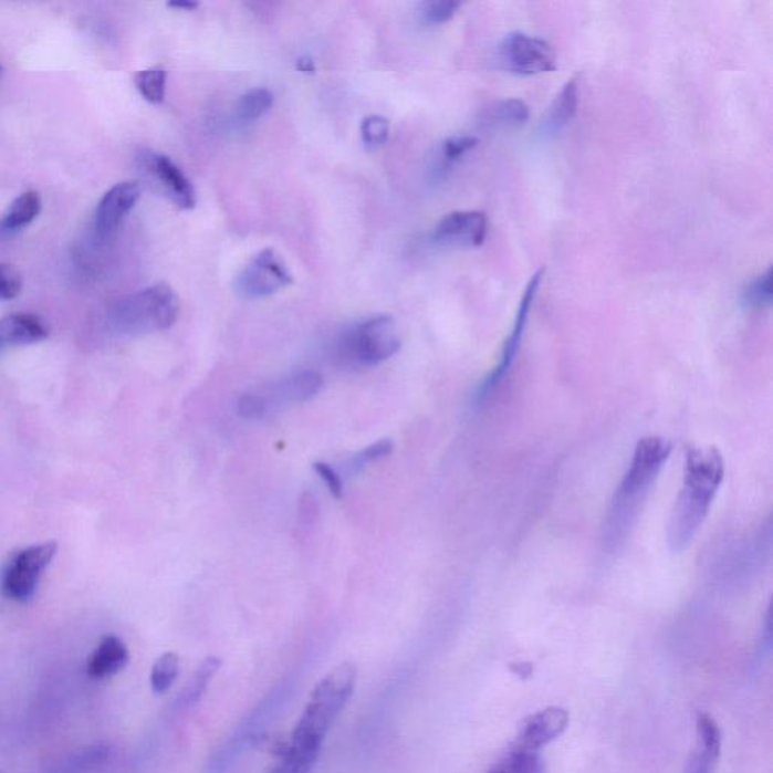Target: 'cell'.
<instances>
[{"instance_id":"obj_39","label":"cell","mask_w":773,"mask_h":773,"mask_svg":"<svg viewBox=\"0 0 773 773\" xmlns=\"http://www.w3.org/2000/svg\"><path fill=\"white\" fill-rule=\"evenodd\" d=\"M0 773H3V772H0Z\"/></svg>"},{"instance_id":"obj_8","label":"cell","mask_w":773,"mask_h":773,"mask_svg":"<svg viewBox=\"0 0 773 773\" xmlns=\"http://www.w3.org/2000/svg\"><path fill=\"white\" fill-rule=\"evenodd\" d=\"M543 279L544 270H540L529 280L526 291H524L522 301H520L514 326H512L511 334L508 336L506 342H504L498 366L490 372V375L483 379L481 386L478 388L477 403L479 405L485 404L487 400L494 395L500 384H502L506 375L510 374L511 367L514 366L516 354H519L520 346H522L524 331H526L529 313H531L533 301H535L536 295H539Z\"/></svg>"},{"instance_id":"obj_14","label":"cell","mask_w":773,"mask_h":773,"mask_svg":"<svg viewBox=\"0 0 773 773\" xmlns=\"http://www.w3.org/2000/svg\"><path fill=\"white\" fill-rule=\"evenodd\" d=\"M51 336V328L35 313H12L0 320V353L14 346L35 345Z\"/></svg>"},{"instance_id":"obj_28","label":"cell","mask_w":773,"mask_h":773,"mask_svg":"<svg viewBox=\"0 0 773 773\" xmlns=\"http://www.w3.org/2000/svg\"><path fill=\"white\" fill-rule=\"evenodd\" d=\"M461 3L455 0H433L421 6L420 18L425 24H443L450 22L457 11L460 10Z\"/></svg>"},{"instance_id":"obj_17","label":"cell","mask_w":773,"mask_h":773,"mask_svg":"<svg viewBox=\"0 0 773 773\" xmlns=\"http://www.w3.org/2000/svg\"><path fill=\"white\" fill-rule=\"evenodd\" d=\"M531 117L529 106L520 98H503L491 102L482 111V123L491 129H511L527 123Z\"/></svg>"},{"instance_id":"obj_11","label":"cell","mask_w":773,"mask_h":773,"mask_svg":"<svg viewBox=\"0 0 773 773\" xmlns=\"http://www.w3.org/2000/svg\"><path fill=\"white\" fill-rule=\"evenodd\" d=\"M488 219L478 210H458L440 219L432 239L449 248H477L485 242Z\"/></svg>"},{"instance_id":"obj_38","label":"cell","mask_w":773,"mask_h":773,"mask_svg":"<svg viewBox=\"0 0 773 773\" xmlns=\"http://www.w3.org/2000/svg\"><path fill=\"white\" fill-rule=\"evenodd\" d=\"M0 70H2V67H0Z\"/></svg>"},{"instance_id":"obj_26","label":"cell","mask_w":773,"mask_h":773,"mask_svg":"<svg viewBox=\"0 0 773 773\" xmlns=\"http://www.w3.org/2000/svg\"><path fill=\"white\" fill-rule=\"evenodd\" d=\"M742 301L745 307L760 310L769 307L772 303V270L769 268L764 274L755 276L743 289Z\"/></svg>"},{"instance_id":"obj_10","label":"cell","mask_w":773,"mask_h":773,"mask_svg":"<svg viewBox=\"0 0 773 773\" xmlns=\"http://www.w3.org/2000/svg\"><path fill=\"white\" fill-rule=\"evenodd\" d=\"M140 168L163 189L164 196L179 209L191 210L197 205L196 189L171 157L146 150L140 153Z\"/></svg>"},{"instance_id":"obj_22","label":"cell","mask_w":773,"mask_h":773,"mask_svg":"<svg viewBox=\"0 0 773 773\" xmlns=\"http://www.w3.org/2000/svg\"><path fill=\"white\" fill-rule=\"evenodd\" d=\"M488 773H544V767L539 752L514 746L510 754L500 760L493 771Z\"/></svg>"},{"instance_id":"obj_12","label":"cell","mask_w":773,"mask_h":773,"mask_svg":"<svg viewBox=\"0 0 773 773\" xmlns=\"http://www.w3.org/2000/svg\"><path fill=\"white\" fill-rule=\"evenodd\" d=\"M568 722V712L561 707H549L533 713L522 722L514 746L539 752L541 748L560 738Z\"/></svg>"},{"instance_id":"obj_35","label":"cell","mask_w":773,"mask_h":773,"mask_svg":"<svg viewBox=\"0 0 773 773\" xmlns=\"http://www.w3.org/2000/svg\"><path fill=\"white\" fill-rule=\"evenodd\" d=\"M717 760L718 756L698 748V750L693 752V755L690 756L685 773H713V766Z\"/></svg>"},{"instance_id":"obj_3","label":"cell","mask_w":773,"mask_h":773,"mask_svg":"<svg viewBox=\"0 0 773 773\" xmlns=\"http://www.w3.org/2000/svg\"><path fill=\"white\" fill-rule=\"evenodd\" d=\"M357 683V668L342 664L326 673L314 688L303 717L293 731L292 745L321 751L334 721L348 704Z\"/></svg>"},{"instance_id":"obj_24","label":"cell","mask_w":773,"mask_h":773,"mask_svg":"<svg viewBox=\"0 0 773 773\" xmlns=\"http://www.w3.org/2000/svg\"><path fill=\"white\" fill-rule=\"evenodd\" d=\"M180 660L175 652H165L153 665L150 673V686L156 696H164L171 686L175 685L176 678L179 677Z\"/></svg>"},{"instance_id":"obj_27","label":"cell","mask_w":773,"mask_h":773,"mask_svg":"<svg viewBox=\"0 0 773 773\" xmlns=\"http://www.w3.org/2000/svg\"><path fill=\"white\" fill-rule=\"evenodd\" d=\"M697 730L701 750L719 756L722 748V734L717 721L707 713H700L698 714Z\"/></svg>"},{"instance_id":"obj_15","label":"cell","mask_w":773,"mask_h":773,"mask_svg":"<svg viewBox=\"0 0 773 773\" xmlns=\"http://www.w3.org/2000/svg\"><path fill=\"white\" fill-rule=\"evenodd\" d=\"M129 648L118 636L107 635L101 639L86 661V673L93 680H107L122 672L129 664Z\"/></svg>"},{"instance_id":"obj_29","label":"cell","mask_w":773,"mask_h":773,"mask_svg":"<svg viewBox=\"0 0 773 773\" xmlns=\"http://www.w3.org/2000/svg\"><path fill=\"white\" fill-rule=\"evenodd\" d=\"M390 135V122L382 115H370L363 119L362 138L367 148H379L387 143Z\"/></svg>"},{"instance_id":"obj_21","label":"cell","mask_w":773,"mask_h":773,"mask_svg":"<svg viewBox=\"0 0 773 773\" xmlns=\"http://www.w3.org/2000/svg\"><path fill=\"white\" fill-rule=\"evenodd\" d=\"M272 103L274 96L267 88L247 91L236 105V118L241 123L255 122L271 109Z\"/></svg>"},{"instance_id":"obj_32","label":"cell","mask_w":773,"mask_h":773,"mask_svg":"<svg viewBox=\"0 0 773 773\" xmlns=\"http://www.w3.org/2000/svg\"><path fill=\"white\" fill-rule=\"evenodd\" d=\"M23 276L11 263H0V300H15L22 293Z\"/></svg>"},{"instance_id":"obj_23","label":"cell","mask_w":773,"mask_h":773,"mask_svg":"<svg viewBox=\"0 0 773 773\" xmlns=\"http://www.w3.org/2000/svg\"><path fill=\"white\" fill-rule=\"evenodd\" d=\"M320 752L289 743L280 763L272 769L271 773H312Z\"/></svg>"},{"instance_id":"obj_31","label":"cell","mask_w":773,"mask_h":773,"mask_svg":"<svg viewBox=\"0 0 773 773\" xmlns=\"http://www.w3.org/2000/svg\"><path fill=\"white\" fill-rule=\"evenodd\" d=\"M393 452V443L390 440H379L376 443L369 446L362 452L355 455L353 460L349 461V473H358L359 470L365 469L366 466L372 464L383 460V458L388 457Z\"/></svg>"},{"instance_id":"obj_16","label":"cell","mask_w":773,"mask_h":773,"mask_svg":"<svg viewBox=\"0 0 773 773\" xmlns=\"http://www.w3.org/2000/svg\"><path fill=\"white\" fill-rule=\"evenodd\" d=\"M578 107V79H570L553 98L547 114L541 123V135L555 136L576 117Z\"/></svg>"},{"instance_id":"obj_37","label":"cell","mask_w":773,"mask_h":773,"mask_svg":"<svg viewBox=\"0 0 773 773\" xmlns=\"http://www.w3.org/2000/svg\"><path fill=\"white\" fill-rule=\"evenodd\" d=\"M200 3L194 2V0H177V2H169V8H176V10L194 11L197 10Z\"/></svg>"},{"instance_id":"obj_19","label":"cell","mask_w":773,"mask_h":773,"mask_svg":"<svg viewBox=\"0 0 773 773\" xmlns=\"http://www.w3.org/2000/svg\"><path fill=\"white\" fill-rule=\"evenodd\" d=\"M41 208H43V201H41L39 192L27 191L20 194L8 208L6 217L2 219V229L19 230L31 224L39 217Z\"/></svg>"},{"instance_id":"obj_34","label":"cell","mask_w":773,"mask_h":773,"mask_svg":"<svg viewBox=\"0 0 773 773\" xmlns=\"http://www.w3.org/2000/svg\"><path fill=\"white\" fill-rule=\"evenodd\" d=\"M313 469L317 474H320V478H322V481L325 482V485L328 487L330 493L336 499H342L343 482L342 478L338 477L337 471L331 469L326 462H314Z\"/></svg>"},{"instance_id":"obj_7","label":"cell","mask_w":773,"mask_h":773,"mask_svg":"<svg viewBox=\"0 0 773 773\" xmlns=\"http://www.w3.org/2000/svg\"><path fill=\"white\" fill-rule=\"evenodd\" d=\"M292 283L291 271L279 252L267 248L258 252L239 272L234 280V289L247 300H258V297L274 295Z\"/></svg>"},{"instance_id":"obj_1","label":"cell","mask_w":773,"mask_h":773,"mask_svg":"<svg viewBox=\"0 0 773 773\" xmlns=\"http://www.w3.org/2000/svg\"><path fill=\"white\" fill-rule=\"evenodd\" d=\"M671 453L672 443L664 437H644L636 445L634 457L615 490L603 523V544L609 552L626 544Z\"/></svg>"},{"instance_id":"obj_18","label":"cell","mask_w":773,"mask_h":773,"mask_svg":"<svg viewBox=\"0 0 773 773\" xmlns=\"http://www.w3.org/2000/svg\"><path fill=\"white\" fill-rule=\"evenodd\" d=\"M324 384L322 375L313 370L300 372L284 379L275 387V396L280 403H305L316 396Z\"/></svg>"},{"instance_id":"obj_9","label":"cell","mask_w":773,"mask_h":773,"mask_svg":"<svg viewBox=\"0 0 773 773\" xmlns=\"http://www.w3.org/2000/svg\"><path fill=\"white\" fill-rule=\"evenodd\" d=\"M499 61L508 72L520 76H535L556 70V56L547 41L512 32L499 48Z\"/></svg>"},{"instance_id":"obj_6","label":"cell","mask_w":773,"mask_h":773,"mask_svg":"<svg viewBox=\"0 0 773 773\" xmlns=\"http://www.w3.org/2000/svg\"><path fill=\"white\" fill-rule=\"evenodd\" d=\"M55 541L20 550L8 562L2 577V593L12 602L27 603L34 597L43 573L56 556Z\"/></svg>"},{"instance_id":"obj_2","label":"cell","mask_w":773,"mask_h":773,"mask_svg":"<svg viewBox=\"0 0 773 773\" xmlns=\"http://www.w3.org/2000/svg\"><path fill=\"white\" fill-rule=\"evenodd\" d=\"M725 477L722 453L713 446L688 452L683 483L668 523V545L673 553L688 549L704 524Z\"/></svg>"},{"instance_id":"obj_4","label":"cell","mask_w":773,"mask_h":773,"mask_svg":"<svg viewBox=\"0 0 773 773\" xmlns=\"http://www.w3.org/2000/svg\"><path fill=\"white\" fill-rule=\"evenodd\" d=\"M180 312V300L167 283H156L123 297L109 313L111 328L122 336H144L168 330Z\"/></svg>"},{"instance_id":"obj_30","label":"cell","mask_w":773,"mask_h":773,"mask_svg":"<svg viewBox=\"0 0 773 773\" xmlns=\"http://www.w3.org/2000/svg\"><path fill=\"white\" fill-rule=\"evenodd\" d=\"M478 146V139L470 135L450 136L441 148V168L448 169L450 165L458 163L462 156Z\"/></svg>"},{"instance_id":"obj_20","label":"cell","mask_w":773,"mask_h":773,"mask_svg":"<svg viewBox=\"0 0 773 773\" xmlns=\"http://www.w3.org/2000/svg\"><path fill=\"white\" fill-rule=\"evenodd\" d=\"M219 667H221V660L217 659V657H208V659L202 660L200 667L194 672L191 680L186 683L180 696V704L184 707L197 704L205 696L206 690H208L209 683L213 680Z\"/></svg>"},{"instance_id":"obj_13","label":"cell","mask_w":773,"mask_h":773,"mask_svg":"<svg viewBox=\"0 0 773 773\" xmlns=\"http://www.w3.org/2000/svg\"><path fill=\"white\" fill-rule=\"evenodd\" d=\"M140 198V186L136 181H122L113 186L97 205L96 230L102 238L113 234L134 210Z\"/></svg>"},{"instance_id":"obj_36","label":"cell","mask_w":773,"mask_h":773,"mask_svg":"<svg viewBox=\"0 0 773 773\" xmlns=\"http://www.w3.org/2000/svg\"><path fill=\"white\" fill-rule=\"evenodd\" d=\"M295 67L297 72L301 73L313 74L314 72H316V67H314V61L310 56L297 58Z\"/></svg>"},{"instance_id":"obj_33","label":"cell","mask_w":773,"mask_h":773,"mask_svg":"<svg viewBox=\"0 0 773 773\" xmlns=\"http://www.w3.org/2000/svg\"><path fill=\"white\" fill-rule=\"evenodd\" d=\"M268 404L263 396L243 395L238 400V415L243 419L255 420L262 419L267 415Z\"/></svg>"},{"instance_id":"obj_25","label":"cell","mask_w":773,"mask_h":773,"mask_svg":"<svg viewBox=\"0 0 773 773\" xmlns=\"http://www.w3.org/2000/svg\"><path fill=\"white\" fill-rule=\"evenodd\" d=\"M135 84L140 96L153 103V105H159L165 98L167 72L163 69L144 70V72L136 74Z\"/></svg>"},{"instance_id":"obj_5","label":"cell","mask_w":773,"mask_h":773,"mask_svg":"<svg viewBox=\"0 0 773 773\" xmlns=\"http://www.w3.org/2000/svg\"><path fill=\"white\" fill-rule=\"evenodd\" d=\"M400 348L398 326L391 316H376L351 328L342 337L341 357L357 366H378Z\"/></svg>"}]
</instances>
